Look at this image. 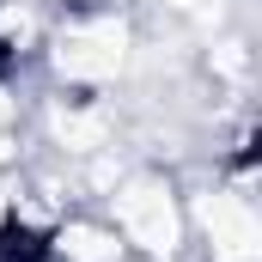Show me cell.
<instances>
[{"label": "cell", "instance_id": "6da1fadb", "mask_svg": "<svg viewBox=\"0 0 262 262\" xmlns=\"http://www.w3.org/2000/svg\"><path fill=\"white\" fill-rule=\"evenodd\" d=\"M134 61V25L116 6H73L49 31V67L73 92H104Z\"/></svg>", "mask_w": 262, "mask_h": 262}, {"label": "cell", "instance_id": "7a4b0ae2", "mask_svg": "<svg viewBox=\"0 0 262 262\" xmlns=\"http://www.w3.org/2000/svg\"><path fill=\"white\" fill-rule=\"evenodd\" d=\"M110 226L140 256L165 262V256H177L189 220H183V201H177V189H171L165 171H134V177H122L110 189Z\"/></svg>", "mask_w": 262, "mask_h": 262}, {"label": "cell", "instance_id": "3957f363", "mask_svg": "<svg viewBox=\"0 0 262 262\" xmlns=\"http://www.w3.org/2000/svg\"><path fill=\"white\" fill-rule=\"evenodd\" d=\"M195 226L207 238L213 262H262V226H256V201H250V177H238L232 189L213 183L195 201Z\"/></svg>", "mask_w": 262, "mask_h": 262}, {"label": "cell", "instance_id": "277c9868", "mask_svg": "<svg viewBox=\"0 0 262 262\" xmlns=\"http://www.w3.org/2000/svg\"><path fill=\"white\" fill-rule=\"evenodd\" d=\"M49 140L61 146L67 159H98L116 146V110L98 92H73L49 104Z\"/></svg>", "mask_w": 262, "mask_h": 262}, {"label": "cell", "instance_id": "5b68a950", "mask_svg": "<svg viewBox=\"0 0 262 262\" xmlns=\"http://www.w3.org/2000/svg\"><path fill=\"white\" fill-rule=\"evenodd\" d=\"M122 238L116 226H98V220H55L49 232V256L55 262H122Z\"/></svg>", "mask_w": 262, "mask_h": 262}, {"label": "cell", "instance_id": "8992f818", "mask_svg": "<svg viewBox=\"0 0 262 262\" xmlns=\"http://www.w3.org/2000/svg\"><path fill=\"white\" fill-rule=\"evenodd\" d=\"M171 12H213V0H165Z\"/></svg>", "mask_w": 262, "mask_h": 262}, {"label": "cell", "instance_id": "52a82bcc", "mask_svg": "<svg viewBox=\"0 0 262 262\" xmlns=\"http://www.w3.org/2000/svg\"><path fill=\"white\" fill-rule=\"evenodd\" d=\"M6 220H12V201H6V189H0V226H6Z\"/></svg>", "mask_w": 262, "mask_h": 262}]
</instances>
